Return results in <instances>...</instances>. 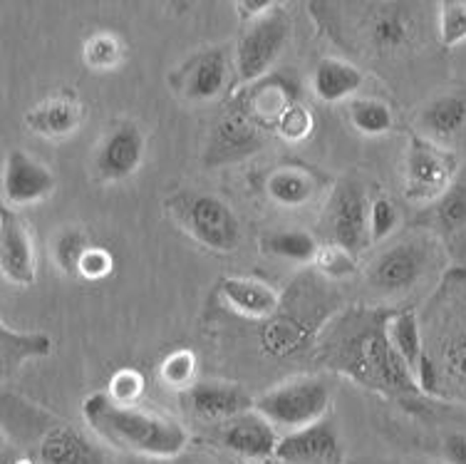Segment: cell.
I'll list each match as a JSON object with an SVG mask.
<instances>
[{"instance_id": "cell-1", "label": "cell", "mask_w": 466, "mask_h": 464, "mask_svg": "<svg viewBox=\"0 0 466 464\" xmlns=\"http://www.w3.org/2000/svg\"><path fill=\"white\" fill-rule=\"evenodd\" d=\"M82 415L99 438L135 455L174 459L188 445L187 429L174 418L119 405L107 393L90 395L82 402Z\"/></svg>"}, {"instance_id": "cell-2", "label": "cell", "mask_w": 466, "mask_h": 464, "mask_svg": "<svg viewBox=\"0 0 466 464\" xmlns=\"http://www.w3.org/2000/svg\"><path fill=\"white\" fill-rule=\"evenodd\" d=\"M390 313H362L355 328L342 335L335 363L345 376L385 395H424L387 338Z\"/></svg>"}, {"instance_id": "cell-3", "label": "cell", "mask_w": 466, "mask_h": 464, "mask_svg": "<svg viewBox=\"0 0 466 464\" xmlns=\"http://www.w3.org/2000/svg\"><path fill=\"white\" fill-rule=\"evenodd\" d=\"M171 211L181 229L204 249L231 253L241 242L238 216L214 194H181L171 201Z\"/></svg>"}, {"instance_id": "cell-4", "label": "cell", "mask_w": 466, "mask_h": 464, "mask_svg": "<svg viewBox=\"0 0 466 464\" xmlns=\"http://www.w3.org/2000/svg\"><path fill=\"white\" fill-rule=\"evenodd\" d=\"M330 387L318 377H298L263 393L253 402V410L260 412L273 428L288 432L310 428L330 410Z\"/></svg>"}, {"instance_id": "cell-5", "label": "cell", "mask_w": 466, "mask_h": 464, "mask_svg": "<svg viewBox=\"0 0 466 464\" xmlns=\"http://www.w3.org/2000/svg\"><path fill=\"white\" fill-rule=\"evenodd\" d=\"M457 154L412 132L404 154V199L412 204L437 201L457 179Z\"/></svg>"}, {"instance_id": "cell-6", "label": "cell", "mask_w": 466, "mask_h": 464, "mask_svg": "<svg viewBox=\"0 0 466 464\" xmlns=\"http://www.w3.org/2000/svg\"><path fill=\"white\" fill-rule=\"evenodd\" d=\"M288 37H290V20L280 8H273L268 15L243 27L233 53V67L241 82L253 85L268 77L280 53L286 50Z\"/></svg>"}, {"instance_id": "cell-7", "label": "cell", "mask_w": 466, "mask_h": 464, "mask_svg": "<svg viewBox=\"0 0 466 464\" xmlns=\"http://www.w3.org/2000/svg\"><path fill=\"white\" fill-rule=\"evenodd\" d=\"M451 304L441 308L437 328L430 333L431 348H427L431 366L437 370V380L451 383L466 397V298L454 284L447 288Z\"/></svg>"}, {"instance_id": "cell-8", "label": "cell", "mask_w": 466, "mask_h": 464, "mask_svg": "<svg viewBox=\"0 0 466 464\" xmlns=\"http://www.w3.org/2000/svg\"><path fill=\"white\" fill-rule=\"evenodd\" d=\"M430 249L427 242L410 239L385 249L368 268V284L382 295H400L410 291L427 273Z\"/></svg>"}, {"instance_id": "cell-9", "label": "cell", "mask_w": 466, "mask_h": 464, "mask_svg": "<svg viewBox=\"0 0 466 464\" xmlns=\"http://www.w3.org/2000/svg\"><path fill=\"white\" fill-rule=\"evenodd\" d=\"M328 226L335 246L358 256L370 246V201L355 181H340L328 206Z\"/></svg>"}, {"instance_id": "cell-10", "label": "cell", "mask_w": 466, "mask_h": 464, "mask_svg": "<svg viewBox=\"0 0 466 464\" xmlns=\"http://www.w3.org/2000/svg\"><path fill=\"white\" fill-rule=\"evenodd\" d=\"M263 132H266V127H260L248 115V109L243 108L241 99L236 98L231 108L218 117L214 132L208 137L207 164L221 167L226 161L243 160L248 154L258 152L263 144Z\"/></svg>"}, {"instance_id": "cell-11", "label": "cell", "mask_w": 466, "mask_h": 464, "mask_svg": "<svg viewBox=\"0 0 466 464\" xmlns=\"http://www.w3.org/2000/svg\"><path fill=\"white\" fill-rule=\"evenodd\" d=\"M387 338L392 343V348L412 377L420 385L424 395L440 393V380H437V370L431 366L430 356H427V345H424V328H421L420 315L414 308H402V311H390L387 315Z\"/></svg>"}, {"instance_id": "cell-12", "label": "cell", "mask_w": 466, "mask_h": 464, "mask_svg": "<svg viewBox=\"0 0 466 464\" xmlns=\"http://www.w3.org/2000/svg\"><path fill=\"white\" fill-rule=\"evenodd\" d=\"M57 187V179L46 164L23 150H10L3 164V201L8 209L46 201Z\"/></svg>"}, {"instance_id": "cell-13", "label": "cell", "mask_w": 466, "mask_h": 464, "mask_svg": "<svg viewBox=\"0 0 466 464\" xmlns=\"http://www.w3.org/2000/svg\"><path fill=\"white\" fill-rule=\"evenodd\" d=\"M147 139L135 122H119L105 134L95 152V170L102 181H125L144 161Z\"/></svg>"}, {"instance_id": "cell-14", "label": "cell", "mask_w": 466, "mask_h": 464, "mask_svg": "<svg viewBox=\"0 0 466 464\" xmlns=\"http://www.w3.org/2000/svg\"><path fill=\"white\" fill-rule=\"evenodd\" d=\"M0 271L10 284L20 288L37 281V259L33 236L13 209H0Z\"/></svg>"}, {"instance_id": "cell-15", "label": "cell", "mask_w": 466, "mask_h": 464, "mask_svg": "<svg viewBox=\"0 0 466 464\" xmlns=\"http://www.w3.org/2000/svg\"><path fill=\"white\" fill-rule=\"evenodd\" d=\"M283 464H338L340 462V439L330 422H315L310 428L288 432L279 439L276 457Z\"/></svg>"}, {"instance_id": "cell-16", "label": "cell", "mask_w": 466, "mask_h": 464, "mask_svg": "<svg viewBox=\"0 0 466 464\" xmlns=\"http://www.w3.org/2000/svg\"><path fill=\"white\" fill-rule=\"evenodd\" d=\"M221 445L243 459L266 462V459L276 457L279 435H276V428L260 412L248 410L238 418H233V420L224 422Z\"/></svg>"}, {"instance_id": "cell-17", "label": "cell", "mask_w": 466, "mask_h": 464, "mask_svg": "<svg viewBox=\"0 0 466 464\" xmlns=\"http://www.w3.org/2000/svg\"><path fill=\"white\" fill-rule=\"evenodd\" d=\"M365 37L375 53H404L417 37V18H414L412 5L390 3V5H377L375 10H370Z\"/></svg>"}, {"instance_id": "cell-18", "label": "cell", "mask_w": 466, "mask_h": 464, "mask_svg": "<svg viewBox=\"0 0 466 464\" xmlns=\"http://www.w3.org/2000/svg\"><path fill=\"white\" fill-rule=\"evenodd\" d=\"M82 115L85 112L80 98L70 89H63L33 105L23 115V122L33 134H40L46 139H63L80 129Z\"/></svg>"}, {"instance_id": "cell-19", "label": "cell", "mask_w": 466, "mask_h": 464, "mask_svg": "<svg viewBox=\"0 0 466 464\" xmlns=\"http://www.w3.org/2000/svg\"><path fill=\"white\" fill-rule=\"evenodd\" d=\"M184 393H187L184 397H187L191 412L204 418V420H233V418L251 410L253 402H256L243 387L233 383H221V380L194 383Z\"/></svg>"}, {"instance_id": "cell-20", "label": "cell", "mask_w": 466, "mask_h": 464, "mask_svg": "<svg viewBox=\"0 0 466 464\" xmlns=\"http://www.w3.org/2000/svg\"><path fill=\"white\" fill-rule=\"evenodd\" d=\"M228 80V60L224 50H207L191 57L177 72V89L191 102H208L218 98Z\"/></svg>"}, {"instance_id": "cell-21", "label": "cell", "mask_w": 466, "mask_h": 464, "mask_svg": "<svg viewBox=\"0 0 466 464\" xmlns=\"http://www.w3.org/2000/svg\"><path fill=\"white\" fill-rule=\"evenodd\" d=\"M238 99L243 102V108L248 109V115L266 129H276L279 119L283 117L290 105L298 102L296 85L280 75H268L263 80L253 82L243 89Z\"/></svg>"}, {"instance_id": "cell-22", "label": "cell", "mask_w": 466, "mask_h": 464, "mask_svg": "<svg viewBox=\"0 0 466 464\" xmlns=\"http://www.w3.org/2000/svg\"><path fill=\"white\" fill-rule=\"evenodd\" d=\"M216 294L231 311L243 318H253V321H266L279 311L280 305L276 288H270L268 284L256 281V278L226 276L218 281Z\"/></svg>"}, {"instance_id": "cell-23", "label": "cell", "mask_w": 466, "mask_h": 464, "mask_svg": "<svg viewBox=\"0 0 466 464\" xmlns=\"http://www.w3.org/2000/svg\"><path fill=\"white\" fill-rule=\"evenodd\" d=\"M43 464H105V452L70 425H53L40 439Z\"/></svg>"}, {"instance_id": "cell-24", "label": "cell", "mask_w": 466, "mask_h": 464, "mask_svg": "<svg viewBox=\"0 0 466 464\" xmlns=\"http://www.w3.org/2000/svg\"><path fill=\"white\" fill-rule=\"evenodd\" d=\"M365 75L348 60L340 57H325L315 65L310 75V89L320 102L338 105V102H350L362 88Z\"/></svg>"}, {"instance_id": "cell-25", "label": "cell", "mask_w": 466, "mask_h": 464, "mask_svg": "<svg viewBox=\"0 0 466 464\" xmlns=\"http://www.w3.org/2000/svg\"><path fill=\"white\" fill-rule=\"evenodd\" d=\"M420 127L431 142H447L466 129V98L459 92H447L430 99L420 112Z\"/></svg>"}, {"instance_id": "cell-26", "label": "cell", "mask_w": 466, "mask_h": 464, "mask_svg": "<svg viewBox=\"0 0 466 464\" xmlns=\"http://www.w3.org/2000/svg\"><path fill=\"white\" fill-rule=\"evenodd\" d=\"M315 179L298 167H280L266 179V194L283 209H300L315 197Z\"/></svg>"}, {"instance_id": "cell-27", "label": "cell", "mask_w": 466, "mask_h": 464, "mask_svg": "<svg viewBox=\"0 0 466 464\" xmlns=\"http://www.w3.org/2000/svg\"><path fill=\"white\" fill-rule=\"evenodd\" d=\"M53 350V340L46 333H20L8 325L0 328V363L3 376L15 373L30 357H46Z\"/></svg>"}, {"instance_id": "cell-28", "label": "cell", "mask_w": 466, "mask_h": 464, "mask_svg": "<svg viewBox=\"0 0 466 464\" xmlns=\"http://www.w3.org/2000/svg\"><path fill=\"white\" fill-rule=\"evenodd\" d=\"M348 119L362 137H382L395 127L392 108L377 98H352L348 102Z\"/></svg>"}, {"instance_id": "cell-29", "label": "cell", "mask_w": 466, "mask_h": 464, "mask_svg": "<svg viewBox=\"0 0 466 464\" xmlns=\"http://www.w3.org/2000/svg\"><path fill=\"white\" fill-rule=\"evenodd\" d=\"M125 60V43L119 36L109 33V30H99L92 33L85 43H82V63L87 70L95 72H109L116 70Z\"/></svg>"}, {"instance_id": "cell-30", "label": "cell", "mask_w": 466, "mask_h": 464, "mask_svg": "<svg viewBox=\"0 0 466 464\" xmlns=\"http://www.w3.org/2000/svg\"><path fill=\"white\" fill-rule=\"evenodd\" d=\"M263 251L270 256L288 261H313L318 253V242L308 232H276L263 239Z\"/></svg>"}, {"instance_id": "cell-31", "label": "cell", "mask_w": 466, "mask_h": 464, "mask_svg": "<svg viewBox=\"0 0 466 464\" xmlns=\"http://www.w3.org/2000/svg\"><path fill=\"white\" fill-rule=\"evenodd\" d=\"M434 222L444 233H457L466 226V179H454L451 187L437 199Z\"/></svg>"}, {"instance_id": "cell-32", "label": "cell", "mask_w": 466, "mask_h": 464, "mask_svg": "<svg viewBox=\"0 0 466 464\" xmlns=\"http://www.w3.org/2000/svg\"><path fill=\"white\" fill-rule=\"evenodd\" d=\"M92 243L87 242V236L80 229H65L53 246V259L57 268L63 271L65 276H77L80 263L85 259V253L90 249Z\"/></svg>"}, {"instance_id": "cell-33", "label": "cell", "mask_w": 466, "mask_h": 464, "mask_svg": "<svg viewBox=\"0 0 466 464\" xmlns=\"http://www.w3.org/2000/svg\"><path fill=\"white\" fill-rule=\"evenodd\" d=\"M437 33H440V43L447 50H454V47L466 43V3H461V0L440 3Z\"/></svg>"}, {"instance_id": "cell-34", "label": "cell", "mask_w": 466, "mask_h": 464, "mask_svg": "<svg viewBox=\"0 0 466 464\" xmlns=\"http://www.w3.org/2000/svg\"><path fill=\"white\" fill-rule=\"evenodd\" d=\"M194 373H197V356L194 350L179 348L164 357L159 366V377L167 387L174 390H188L194 385Z\"/></svg>"}, {"instance_id": "cell-35", "label": "cell", "mask_w": 466, "mask_h": 464, "mask_svg": "<svg viewBox=\"0 0 466 464\" xmlns=\"http://www.w3.org/2000/svg\"><path fill=\"white\" fill-rule=\"evenodd\" d=\"M273 132L279 134L280 139L288 144H303L315 132V115L305 105L296 102V105H290L283 112V117L279 119V125H276Z\"/></svg>"}, {"instance_id": "cell-36", "label": "cell", "mask_w": 466, "mask_h": 464, "mask_svg": "<svg viewBox=\"0 0 466 464\" xmlns=\"http://www.w3.org/2000/svg\"><path fill=\"white\" fill-rule=\"evenodd\" d=\"M315 268L325 273L328 278H345L352 276L358 271V256H352L350 251L335 246V243H325L318 246V253L313 259Z\"/></svg>"}, {"instance_id": "cell-37", "label": "cell", "mask_w": 466, "mask_h": 464, "mask_svg": "<svg viewBox=\"0 0 466 464\" xmlns=\"http://www.w3.org/2000/svg\"><path fill=\"white\" fill-rule=\"evenodd\" d=\"M400 226V209L387 197L370 201V242H385L390 233Z\"/></svg>"}, {"instance_id": "cell-38", "label": "cell", "mask_w": 466, "mask_h": 464, "mask_svg": "<svg viewBox=\"0 0 466 464\" xmlns=\"http://www.w3.org/2000/svg\"><path fill=\"white\" fill-rule=\"evenodd\" d=\"M144 393V377L135 367H122L116 370L112 380H109L107 395L119 405H135L139 395Z\"/></svg>"}, {"instance_id": "cell-39", "label": "cell", "mask_w": 466, "mask_h": 464, "mask_svg": "<svg viewBox=\"0 0 466 464\" xmlns=\"http://www.w3.org/2000/svg\"><path fill=\"white\" fill-rule=\"evenodd\" d=\"M112 268H115L112 253H109L107 249L90 246L87 253H85V259H82L77 276L85 278V281H90V284H97V281H105V278L112 273Z\"/></svg>"}, {"instance_id": "cell-40", "label": "cell", "mask_w": 466, "mask_h": 464, "mask_svg": "<svg viewBox=\"0 0 466 464\" xmlns=\"http://www.w3.org/2000/svg\"><path fill=\"white\" fill-rule=\"evenodd\" d=\"M273 8H276V3H270V0H238L236 3V13H238L243 26H248L253 20L268 15Z\"/></svg>"}, {"instance_id": "cell-41", "label": "cell", "mask_w": 466, "mask_h": 464, "mask_svg": "<svg viewBox=\"0 0 466 464\" xmlns=\"http://www.w3.org/2000/svg\"><path fill=\"white\" fill-rule=\"evenodd\" d=\"M441 452L449 464H466V432L447 435V439L441 442Z\"/></svg>"}]
</instances>
